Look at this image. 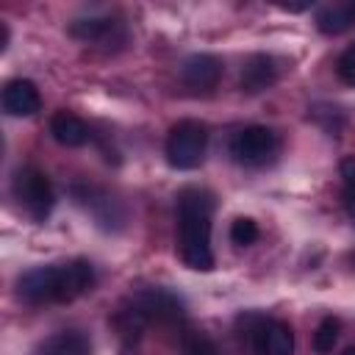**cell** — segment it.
<instances>
[{
  "label": "cell",
  "instance_id": "obj_13",
  "mask_svg": "<svg viewBox=\"0 0 355 355\" xmlns=\"http://www.w3.org/2000/svg\"><path fill=\"white\" fill-rule=\"evenodd\" d=\"M39 355H92V341L78 330H64L50 336L39 347Z\"/></svg>",
  "mask_w": 355,
  "mask_h": 355
},
{
  "label": "cell",
  "instance_id": "obj_20",
  "mask_svg": "<svg viewBox=\"0 0 355 355\" xmlns=\"http://www.w3.org/2000/svg\"><path fill=\"white\" fill-rule=\"evenodd\" d=\"M344 208H347L349 219L355 222V183L352 186H344Z\"/></svg>",
  "mask_w": 355,
  "mask_h": 355
},
{
  "label": "cell",
  "instance_id": "obj_11",
  "mask_svg": "<svg viewBox=\"0 0 355 355\" xmlns=\"http://www.w3.org/2000/svg\"><path fill=\"white\" fill-rule=\"evenodd\" d=\"M275 80H277V64H275L272 55L255 53L244 61V67H241V92L258 94V92H266Z\"/></svg>",
  "mask_w": 355,
  "mask_h": 355
},
{
  "label": "cell",
  "instance_id": "obj_17",
  "mask_svg": "<svg viewBox=\"0 0 355 355\" xmlns=\"http://www.w3.org/2000/svg\"><path fill=\"white\" fill-rule=\"evenodd\" d=\"M230 241L236 247H250L258 241V225L250 219V216H239L233 225H230Z\"/></svg>",
  "mask_w": 355,
  "mask_h": 355
},
{
  "label": "cell",
  "instance_id": "obj_10",
  "mask_svg": "<svg viewBox=\"0 0 355 355\" xmlns=\"http://www.w3.org/2000/svg\"><path fill=\"white\" fill-rule=\"evenodd\" d=\"M42 105L39 89L33 86V80L25 78H14L3 86V111L11 116H31L36 114Z\"/></svg>",
  "mask_w": 355,
  "mask_h": 355
},
{
  "label": "cell",
  "instance_id": "obj_14",
  "mask_svg": "<svg viewBox=\"0 0 355 355\" xmlns=\"http://www.w3.org/2000/svg\"><path fill=\"white\" fill-rule=\"evenodd\" d=\"M355 25V11H352V3H344V6H327L316 14V28L327 36H338L344 31H349Z\"/></svg>",
  "mask_w": 355,
  "mask_h": 355
},
{
  "label": "cell",
  "instance_id": "obj_4",
  "mask_svg": "<svg viewBox=\"0 0 355 355\" xmlns=\"http://www.w3.org/2000/svg\"><path fill=\"white\" fill-rule=\"evenodd\" d=\"M11 191L17 197V202L36 219V222H44L55 205V194H53V186L47 180L44 172H39L36 166H22L14 172V180H11Z\"/></svg>",
  "mask_w": 355,
  "mask_h": 355
},
{
  "label": "cell",
  "instance_id": "obj_12",
  "mask_svg": "<svg viewBox=\"0 0 355 355\" xmlns=\"http://www.w3.org/2000/svg\"><path fill=\"white\" fill-rule=\"evenodd\" d=\"M50 133H53V139L58 141V144H64V147H83L86 141H89V125L78 116V114H72V111H58V114H53V119H50Z\"/></svg>",
  "mask_w": 355,
  "mask_h": 355
},
{
  "label": "cell",
  "instance_id": "obj_3",
  "mask_svg": "<svg viewBox=\"0 0 355 355\" xmlns=\"http://www.w3.org/2000/svg\"><path fill=\"white\" fill-rule=\"evenodd\" d=\"M208 147V128L197 119H180L169 128L166 136V161L175 169H197L205 161Z\"/></svg>",
  "mask_w": 355,
  "mask_h": 355
},
{
  "label": "cell",
  "instance_id": "obj_22",
  "mask_svg": "<svg viewBox=\"0 0 355 355\" xmlns=\"http://www.w3.org/2000/svg\"><path fill=\"white\" fill-rule=\"evenodd\" d=\"M341 355H355V347H347V349H344Z\"/></svg>",
  "mask_w": 355,
  "mask_h": 355
},
{
  "label": "cell",
  "instance_id": "obj_8",
  "mask_svg": "<svg viewBox=\"0 0 355 355\" xmlns=\"http://www.w3.org/2000/svg\"><path fill=\"white\" fill-rule=\"evenodd\" d=\"M255 355H294V333L280 319H261L252 330Z\"/></svg>",
  "mask_w": 355,
  "mask_h": 355
},
{
  "label": "cell",
  "instance_id": "obj_19",
  "mask_svg": "<svg viewBox=\"0 0 355 355\" xmlns=\"http://www.w3.org/2000/svg\"><path fill=\"white\" fill-rule=\"evenodd\" d=\"M341 178H344V186H352L355 183V155H349V158L341 161Z\"/></svg>",
  "mask_w": 355,
  "mask_h": 355
},
{
  "label": "cell",
  "instance_id": "obj_1",
  "mask_svg": "<svg viewBox=\"0 0 355 355\" xmlns=\"http://www.w3.org/2000/svg\"><path fill=\"white\" fill-rule=\"evenodd\" d=\"M94 283V269L89 261L78 258L69 263L36 266L28 269L17 280V294L28 305H50V302H72L86 294Z\"/></svg>",
  "mask_w": 355,
  "mask_h": 355
},
{
  "label": "cell",
  "instance_id": "obj_6",
  "mask_svg": "<svg viewBox=\"0 0 355 355\" xmlns=\"http://www.w3.org/2000/svg\"><path fill=\"white\" fill-rule=\"evenodd\" d=\"M128 302L147 319V324H180L186 316L183 302L166 288H144Z\"/></svg>",
  "mask_w": 355,
  "mask_h": 355
},
{
  "label": "cell",
  "instance_id": "obj_9",
  "mask_svg": "<svg viewBox=\"0 0 355 355\" xmlns=\"http://www.w3.org/2000/svg\"><path fill=\"white\" fill-rule=\"evenodd\" d=\"M222 78V58L211 53H194L180 64V80L194 92H208Z\"/></svg>",
  "mask_w": 355,
  "mask_h": 355
},
{
  "label": "cell",
  "instance_id": "obj_18",
  "mask_svg": "<svg viewBox=\"0 0 355 355\" xmlns=\"http://www.w3.org/2000/svg\"><path fill=\"white\" fill-rule=\"evenodd\" d=\"M336 72H338V78H341L347 86H355V44H349V47L338 55Z\"/></svg>",
  "mask_w": 355,
  "mask_h": 355
},
{
  "label": "cell",
  "instance_id": "obj_21",
  "mask_svg": "<svg viewBox=\"0 0 355 355\" xmlns=\"http://www.w3.org/2000/svg\"><path fill=\"white\" fill-rule=\"evenodd\" d=\"M6 47H8V25L0 22V50H6Z\"/></svg>",
  "mask_w": 355,
  "mask_h": 355
},
{
  "label": "cell",
  "instance_id": "obj_16",
  "mask_svg": "<svg viewBox=\"0 0 355 355\" xmlns=\"http://www.w3.org/2000/svg\"><path fill=\"white\" fill-rule=\"evenodd\" d=\"M336 341H338V319L324 316V319L319 322L316 333H313V349H316L319 355H327V352H333Z\"/></svg>",
  "mask_w": 355,
  "mask_h": 355
},
{
  "label": "cell",
  "instance_id": "obj_5",
  "mask_svg": "<svg viewBox=\"0 0 355 355\" xmlns=\"http://www.w3.org/2000/svg\"><path fill=\"white\" fill-rule=\"evenodd\" d=\"M277 150H280L277 133L263 125L241 128L230 139V155L236 164H244V166H263L277 155Z\"/></svg>",
  "mask_w": 355,
  "mask_h": 355
},
{
  "label": "cell",
  "instance_id": "obj_15",
  "mask_svg": "<svg viewBox=\"0 0 355 355\" xmlns=\"http://www.w3.org/2000/svg\"><path fill=\"white\" fill-rule=\"evenodd\" d=\"M180 355H219V347L214 338L202 330H183L180 336Z\"/></svg>",
  "mask_w": 355,
  "mask_h": 355
},
{
  "label": "cell",
  "instance_id": "obj_23",
  "mask_svg": "<svg viewBox=\"0 0 355 355\" xmlns=\"http://www.w3.org/2000/svg\"><path fill=\"white\" fill-rule=\"evenodd\" d=\"M352 11H355V3H352Z\"/></svg>",
  "mask_w": 355,
  "mask_h": 355
},
{
  "label": "cell",
  "instance_id": "obj_2",
  "mask_svg": "<svg viewBox=\"0 0 355 355\" xmlns=\"http://www.w3.org/2000/svg\"><path fill=\"white\" fill-rule=\"evenodd\" d=\"M211 211L214 200L202 189H183L178 197V247L189 269L211 272Z\"/></svg>",
  "mask_w": 355,
  "mask_h": 355
},
{
  "label": "cell",
  "instance_id": "obj_7",
  "mask_svg": "<svg viewBox=\"0 0 355 355\" xmlns=\"http://www.w3.org/2000/svg\"><path fill=\"white\" fill-rule=\"evenodd\" d=\"M69 33L83 42V44H97V47H116L125 42V28L122 22L111 19V17H89V19H75L69 25Z\"/></svg>",
  "mask_w": 355,
  "mask_h": 355
}]
</instances>
